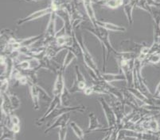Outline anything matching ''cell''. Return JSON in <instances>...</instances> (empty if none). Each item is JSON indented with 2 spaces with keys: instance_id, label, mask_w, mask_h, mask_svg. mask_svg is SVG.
Returning a JSON list of instances; mask_svg holds the SVG:
<instances>
[{
  "instance_id": "29",
  "label": "cell",
  "mask_w": 160,
  "mask_h": 140,
  "mask_svg": "<svg viewBox=\"0 0 160 140\" xmlns=\"http://www.w3.org/2000/svg\"><path fill=\"white\" fill-rule=\"evenodd\" d=\"M158 97H160V93H159V94H158Z\"/></svg>"
},
{
  "instance_id": "27",
  "label": "cell",
  "mask_w": 160,
  "mask_h": 140,
  "mask_svg": "<svg viewBox=\"0 0 160 140\" xmlns=\"http://www.w3.org/2000/svg\"><path fill=\"white\" fill-rule=\"evenodd\" d=\"M160 93V82H158V84L156 86V89H155V97H158V94Z\"/></svg>"
},
{
  "instance_id": "5",
  "label": "cell",
  "mask_w": 160,
  "mask_h": 140,
  "mask_svg": "<svg viewBox=\"0 0 160 140\" xmlns=\"http://www.w3.org/2000/svg\"><path fill=\"white\" fill-rule=\"evenodd\" d=\"M99 102H100V105L102 107L103 110H104V115H105L106 120L108 123V128L106 129H100L98 131H108L109 130H111L112 128H115L118 125L117 123V118H116V114H115L114 110H113L112 107L111 105H109L107 102L105 101L104 97L99 98Z\"/></svg>"
},
{
  "instance_id": "25",
  "label": "cell",
  "mask_w": 160,
  "mask_h": 140,
  "mask_svg": "<svg viewBox=\"0 0 160 140\" xmlns=\"http://www.w3.org/2000/svg\"><path fill=\"white\" fill-rule=\"evenodd\" d=\"M11 79H1V94L7 93L9 87V82Z\"/></svg>"
},
{
  "instance_id": "12",
  "label": "cell",
  "mask_w": 160,
  "mask_h": 140,
  "mask_svg": "<svg viewBox=\"0 0 160 140\" xmlns=\"http://www.w3.org/2000/svg\"><path fill=\"white\" fill-rule=\"evenodd\" d=\"M1 99H2L1 110H2V112L4 116L7 118H8L11 114H13V112H14L11 101H10L9 96L7 93L1 94Z\"/></svg>"
},
{
  "instance_id": "9",
  "label": "cell",
  "mask_w": 160,
  "mask_h": 140,
  "mask_svg": "<svg viewBox=\"0 0 160 140\" xmlns=\"http://www.w3.org/2000/svg\"><path fill=\"white\" fill-rule=\"evenodd\" d=\"M64 72L65 71L62 69H61L56 74V79H55L54 86H53V91H52L53 97L62 98V95L65 88V80H64Z\"/></svg>"
},
{
  "instance_id": "2",
  "label": "cell",
  "mask_w": 160,
  "mask_h": 140,
  "mask_svg": "<svg viewBox=\"0 0 160 140\" xmlns=\"http://www.w3.org/2000/svg\"><path fill=\"white\" fill-rule=\"evenodd\" d=\"M84 29L86 31L89 32L92 34H93L97 39L101 43V46L102 47H104L106 52V63L108 62L110 56V53L113 52L115 55H117L120 51H116L115 50L114 47L112 45L111 42H110V38H109V33L108 30L105 29L102 27L97 26V27H84Z\"/></svg>"
},
{
  "instance_id": "4",
  "label": "cell",
  "mask_w": 160,
  "mask_h": 140,
  "mask_svg": "<svg viewBox=\"0 0 160 140\" xmlns=\"http://www.w3.org/2000/svg\"><path fill=\"white\" fill-rule=\"evenodd\" d=\"M56 11H53L50 14L49 21L46 25V31L43 34L44 36L42 38V45L46 46V47L53 43L56 39L57 32H58L56 31Z\"/></svg>"
},
{
  "instance_id": "26",
  "label": "cell",
  "mask_w": 160,
  "mask_h": 140,
  "mask_svg": "<svg viewBox=\"0 0 160 140\" xmlns=\"http://www.w3.org/2000/svg\"><path fill=\"white\" fill-rule=\"evenodd\" d=\"M147 1H148V4H149L151 7H154L160 9V2H158L156 0H147Z\"/></svg>"
},
{
  "instance_id": "23",
  "label": "cell",
  "mask_w": 160,
  "mask_h": 140,
  "mask_svg": "<svg viewBox=\"0 0 160 140\" xmlns=\"http://www.w3.org/2000/svg\"><path fill=\"white\" fill-rule=\"evenodd\" d=\"M69 120L68 119L65 121V122L59 127V132H58V136H59V139L64 140L66 138V133H67V128H68V125H69Z\"/></svg>"
},
{
  "instance_id": "6",
  "label": "cell",
  "mask_w": 160,
  "mask_h": 140,
  "mask_svg": "<svg viewBox=\"0 0 160 140\" xmlns=\"http://www.w3.org/2000/svg\"><path fill=\"white\" fill-rule=\"evenodd\" d=\"M75 74H76V79L74 80L73 84L69 89V92L71 93H77V92L84 91L85 88L87 87L86 79H85V76L83 75L82 72L80 70L79 67L78 65L75 67Z\"/></svg>"
},
{
  "instance_id": "15",
  "label": "cell",
  "mask_w": 160,
  "mask_h": 140,
  "mask_svg": "<svg viewBox=\"0 0 160 140\" xmlns=\"http://www.w3.org/2000/svg\"><path fill=\"white\" fill-rule=\"evenodd\" d=\"M88 120H89V124H88V128L87 131H98V130L103 128V126L100 124L98 118L97 117L94 112H90L88 114Z\"/></svg>"
},
{
  "instance_id": "13",
  "label": "cell",
  "mask_w": 160,
  "mask_h": 140,
  "mask_svg": "<svg viewBox=\"0 0 160 140\" xmlns=\"http://www.w3.org/2000/svg\"><path fill=\"white\" fill-rule=\"evenodd\" d=\"M137 0H128L126 2H123V12L127 17L129 25H132L133 23V18H132V14L135 7H136Z\"/></svg>"
},
{
  "instance_id": "24",
  "label": "cell",
  "mask_w": 160,
  "mask_h": 140,
  "mask_svg": "<svg viewBox=\"0 0 160 140\" xmlns=\"http://www.w3.org/2000/svg\"><path fill=\"white\" fill-rule=\"evenodd\" d=\"M8 96H9L10 101H11V105H12L14 111L18 109L20 107V105H21V101L18 98V97L15 94H8Z\"/></svg>"
},
{
  "instance_id": "28",
  "label": "cell",
  "mask_w": 160,
  "mask_h": 140,
  "mask_svg": "<svg viewBox=\"0 0 160 140\" xmlns=\"http://www.w3.org/2000/svg\"><path fill=\"white\" fill-rule=\"evenodd\" d=\"M27 1H33V2H39V1H42V0H27Z\"/></svg>"
},
{
  "instance_id": "18",
  "label": "cell",
  "mask_w": 160,
  "mask_h": 140,
  "mask_svg": "<svg viewBox=\"0 0 160 140\" xmlns=\"http://www.w3.org/2000/svg\"><path fill=\"white\" fill-rule=\"evenodd\" d=\"M1 139H15V134L7 124L2 125L1 127Z\"/></svg>"
},
{
  "instance_id": "1",
  "label": "cell",
  "mask_w": 160,
  "mask_h": 140,
  "mask_svg": "<svg viewBox=\"0 0 160 140\" xmlns=\"http://www.w3.org/2000/svg\"><path fill=\"white\" fill-rule=\"evenodd\" d=\"M77 39H78V42H79L80 45L81 47V50H82V59L84 60L85 66L87 67V70L88 71V75L93 80H99V79H102V72L100 71L99 69L98 66L96 63L95 60H94L93 57L89 52L88 49L87 48L86 45L84 42V39H83L82 35L77 36Z\"/></svg>"
},
{
  "instance_id": "22",
  "label": "cell",
  "mask_w": 160,
  "mask_h": 140,
  "mask_svg": "<svg viewBox=\"0 0 160 140\" xmlns=\"http://www.w3.org/2000/svg\"><path fill=\"white\" fill-rule=\"evenodd\" d=\"M136 7L142 10V11H146V12L149 13L151 15H152L153 11L151 10V7L148 4L147 0H137V2H136Z\"/></svg>"
},
{
  "instance_id": "14",
  "label": "cell",
  "mask_w": 160,
  "mask_h": 140,
  "mask_svg": "<svg viewBox=\"0 0 160 140\" xmlns=\"http://www.w3.org/2000/svg\"><path fill=\"white\" fill-rule=\"evenodd\" d=\"M97 26L102 27V28H104L105 29L112 32H120V33H123V32L126 31V28H125V27L120 26V25H118L108 22V21L97 20Z\"/></svg>"
},
{
  "instance_id": "21",
  "label": "cell",
  "mask_w": 160,
  "mask_h": 140,
  "mask_svg": "<svg viewBox=\"0 0 160 140\" xmlns=\"http://www.w3.org/2000/svg\"><path fill=\"white\" fill-rule=\"evenodd\" d=\"M102 5L105 6L108 8L110 9H116L120 6L123 5L124 0H102L101 1Z\"/></svg>"
},
{
  "instance_id": "16",
  "label": "cell",
  "mask_w": 160,
  "mask_h": 140,
  "mask_svg": "<svg viewBox=\"0 0 160 140\" xmlns=\"http://www.w3.org/2000/svg\"><path fill=\"white\" fill-rule=\"evenodd\" d=\"M155 25H154V43L160 44V15L152 14Z\"/></svg>"
},
{
  "instance_id": "7",
  "label": "cell",
  "mask_w": 160,
  "mask_h": 140,
  "mask_svg": "<svg viewBox=\"0 0 160 140\" xmlns=\"http://www.w3.org/2000/svg\"><path fill=\"white\" fill-rule=\"evenodd\" d=\"M56 11L57 10L55 9V7H53V5L49 6V7H46V8L39 10V11H35V12L29 14V15H27V17H25V18H21V19H19L17 21V25H22L25 24V23L27 22H29V21H33V20L38 19V18H42V17L46 15V14H50L52 12Z\"/></svg>"
},
{
  "instance_id": "8",
  "label": "cell",
  "mask_w": 160,
  "mask_h": 140,
  "mask_svg": "<svg viewBox=\"0 0 160 140\" xmlns=\"http://www.w3.org/2000/svg\"><path fill=\"white\" fill-rule=\"evenodd\" d=\"M145 43H136L132 40H124L120 43V52H133L139 55L142 50V47L145 46Z\"/></svg>"
},
{
  "instance_id": "20",
  "label": "cell",
  "mask_w": 160,
  "mask_h": 140,
  "mask_svg": "<svg viewBox=\"0 0 160 140\" xmlns=\"http://www.w3.org/2000/svg\"><path fill=\"white\" fill-rule=\"evenodd\" d=\"M69 127L72 130V131H73V133L76 135V136L78 137L79 139H84V138H85V131L81 129V127L78 126V124L75 121H71V122H69Z\"/></svg>"
},
{
  "instance_id": "11",
  "label": "cell",
  "mask_w": 160,
  "mask_h": 140,
  "mask_svg": "<svg viewBox=\"0 0 160 140\" xmlns=\"http://www.w3.org/2000/svg\"><path fill=\"white\" fill-rule=\"evenodd\" d=\"M111 105L112 107L113 110H114L115 114H116V118H117L118 124H120L123 118H124V116L127 115V113L125 112L124 109V106L126 105H125L123 100H117L116 99V102H113Z\"/></svg>"
},
{
  "instance_id": "19",
  "label": "cell",
  "mask_w": 160,
  "mask_h": 140,
  "mask_svg": "<svg viewBox=\"0 0 160 140\" xmlns=\"http://www.w3.org/2000/svg\"><path fill=\"white\" fill-rule=\"evenodd\" d=\"M75 59H77V56L76 55L72 52V51L70 50H68L67 52L66 55H65V60H64V62L62 63V69L65 71L66 70V68L69 67V65L72 63V62Z\"/></svg>"
},
{
  "instance_id": "3",
  "label": "cell",
  "mask_w": 160,
  "mask_h": 140,
  "mask_svg": "<svg viewBox=\"0 0 160 140\" xmlns=\"http://www.w3.org/2000/svg\"><path fill=\"white\" fill-rule=\"evenodd\" d=\"M85 112L86 111V107L84 106V105H79V106H65V105H58L57 108H55L53 111L51 112V113L49 114V116H46L45 119L42 120H37L35 122L36 125H42V124L46 123L47 120H53L54 119H57L59 116H61L62 115L65 113H68V112Z\"/></svg>"
},
{
  "instance_id": "17",
  "label": "cell",
  "mask_w": 160,
  "mask_h": 140,
  "mask_svg": "<svg viewBox=\"0 0 160 140\" xmlns=\"http://www.w3.org/2000/svg\"><path fill=\"white\" fill-rule=\"evenodd\" d=\"M102 79L108 82H116V81H125L126 82V77L123 73L120 74H108L105 72H102Z\"/></svg>"
},
{
  "instance_id": "10",
  "label": "cell",
  "mask_w": 160,
  "mask_h": 140,
  "mask_svg": "<svg viewBox=\"0 0 160 140\" xmlns=\"http://www.w3.org/2000/svg\"><path fill=\"white\" fill-rule=\"evenodd\" d=\"M28 86L30 97L33 101V109L35 110H38L40 109V95L42 94L41 93H42V88L38 84H30Z\"/></svg>"
}]
</instances>
